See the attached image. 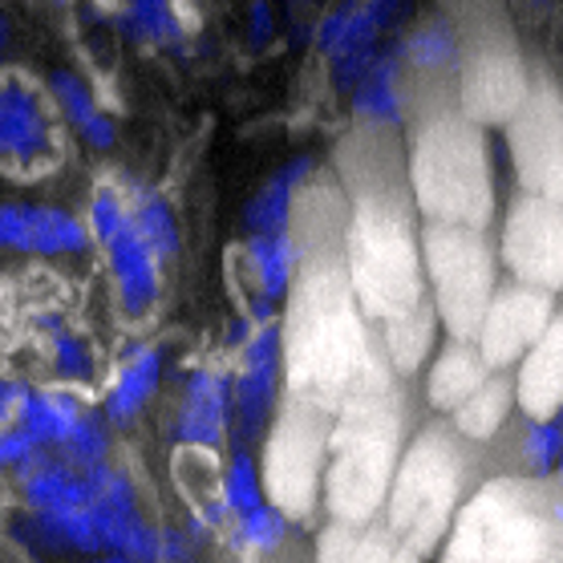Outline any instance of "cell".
<instances>
[{"instance_id":"ac0fdd59","label":"cell","mask_w":563,"mask_h":563,"mask_svg":"<svg viewBox=\"0 0 563 563\" xmlns=\"http://www.w3.org/2000/svg\"><path fill=\"white\" fill-rule=\"evenodd\" d=\"M410 13V0H341L317 21V49L324 62L382 53L389 29Z\"/></svg>"},{"instance_id":"e575fe53","label":"cell","mask_w":563,"mask_h":563,"mask_svg":"<svg viewBox=\"0 0 563 563\" xmlns=\"http://www.w3.org/2000/svg\"><path fill=\"white\" fill-rule=\"evenodd\" d=\"M284 536H288V515L280 507H272V503H264L252 515L231 519V543L244 555H268V551L280 548Z\"/></svg>"},{"instance_id":"9a60e30c","label":"cell","mask_w":563,"mask_h":563,"mask_svg":"<svg viewBox=\"0 0 563 563\" xmlns=\"http://www.w3.org/2000/svg\"><path fill=\"white\" fill-rule=\"evenodd\" d=\"M93 495V511H98V523H102L106 551H118V555H130L139 563H163V527H154L142 511L139 487L126 474V466H114V462H102L86 474Z\"/></svg>"},{"instance_id":"277c9868","label":"cell","mask_w":563,"mask_h":563,"mask_svg":"<svg viewBox=\"0 0 563 563\" xmlns=\"http://www.w3.org/2000/svg\"><path fill=\"white\" fill-rule=\"evenodd\" d=\"M401 426L406 410L397 385H382L353 397L336 410L329 471H324V511L333 523L369 527L385 511L401 462Z\"/></svg>"},{"instance_id":"cb8c5ba5","label":"cell","mask_w":563,"mask_h":563,"mask_svg":"<svg viewBox=\"0 0 563 563\" xmlns=\"http://www.w3.org/2000/svg\"><path fill=\"white\" fill-rule=\"evenodd\" d=\"M317 175V163L308 154H296L292 163H284L276 175H272L264 187H260L244 207V228L247 235H260V231H288L296 219V203H300V191L305 183Z\"/></svg>"},{"instance_id":"60d3db41","label":"cell","mask_w":563,"mask_h":563,"mask_svg":"<svg viewBox=\"0 0 563 563\" xmlns=\"http://www.w3.org/2000/svg\"><path fill=\"white\" fill-rule=\"evenodd\" d=\"M272 37H276L272 0H252V4H247V45H252V49H268Z\"/></svg>"},{"instance_id":"2e32d148","label":"cell","mask_w":563,"mask_h":563,"mask_svg":"<svg viewBox=\"0 0 563 563\" xmlns=\"http://www.w3.org/2000/svg\"><path fill=\"white\" fill-rule=\"evenodd\" d=\"M0 151H4V167L16 170V179H33L57 163L49 110L41 102V93L21 77H4V90H0Z\"/></svg>"},{"instance_id":"8992f818","label":"cell","mask_w":563,"mask_h":563,"mask_svg":"<svg viewBox=\"0 0 563 563\" xmlns=\"http://www.w3.org/2000/svg\"><path fill=\"white\" fill-rule=\"evenodd\" d=\"M466 442L454 422H430L401 450L382 523L418 555L442 551L466 495Z\"/></svg>"},{"instance_id":"ab89813d","label":"cell","mask_w":563,"mask_h":563,"mask_svg":"<svg viewBox=\"0 0 563 563\" xmlns=\"http://www.w3.org/2000/svg\"><path fill=\"white\" fill-rule=\"evenodd\" d=\"M41 454H45V446L29 434L25 426H4V434H0V462H4L9 471L21 474L25 466H33Z\"/></svg>"},{"instance_id":"44dd1931","label":"cell","mask_w":563,"mask_h":563,"mask_svg":"<svg viewBox=\"0 0 563 563\" xmlns=\"http://www.w3.org/2000/svg\"><path fill=\"white\" fill-rule=\"evenodd\" d=\"M349 106H353V118H357L361 126H377V130L406 126V118L413 110H410V86H406V69H401V49L397 45H389L373 62L369 74L353 86Z\"/></svg>"},{"instance_id":"5bb4252c","label":"cell","mask_w":563,"mask_h":563,"mask_svg":"<svg viewBox=\"0 0 563 563\" xmlns=\"http://www.w3.org/2000/svg\"><path fill=\"white\" fill-rule=\"evenodd\" d=\"M551 320H555V292L523 280H507L499 284L474 341L495 369H511L536 349V341L548 333Z\"/></svg>"},{"instance_id":"3957f363","label":"cell","mask_w":563,"mask_h":563,"mask_svg":"<svg viewBox=\"0 0 563 563\" xmlns=\"http://www.w3.org/2000/svg\"><path fill=\"white\" fill-rule=\"evenodd\" d=\"M413 203L426 223L483 228L495 219V179H490L483 122L459 106L438 102L413 106V134L406 151Z\"/></svg>"},{"instance_id":"d6a6232c","label":"cell","mask_w":563,"mask_h":563,"mask_svg":"<svg viewBox=\"0 0 563 563\" xmlns=\"http://www.w3.org/2000/svg\"><path fill=\"white\" fill-rule=\"evenodd\" d=\"M126 199H130V216L139 223L142 240L154 247V256L158 260L179 256V219H175L167 199L154 191V187H142V183L130 187Z\"/></svg>"},{"instance_id":"f35d334b","label":"cell","mask_w":563,"mask_h":563,"mask_svg":"<svg viewBox=\"0 0 563 563\" xmlns=\"http://www.w3.org/2000/svg\"><path fill=\"white\" fill-rule=\"evenodd\" d=\"M0 240L9 252L33 256V203H4L0 207Z\"/></svg>"},{"instance_id":"484cf974","label":"cell","mask_w":563,"mask_h":563,"mask_svg":"<svg viewBox=\"0 0 563 563\" xmlns=\"http://www.w3.org/2000/svg\"><path fill=\"white\" fill-rule=\"evenodd\" d=\"M247 272L256 280V292L268 296V300H288L296 284V272H300V240L296 231H260V235H247L244 244Z\"/></svg>"},{"instance_id":"4dcf8cb0","label":"cell","mask_w":563,"mask_h":563,"mask_svg":"<svg viewBox=\"0 0 563 563\" xmlns=\"http://www.w3.org/2000/svg\"><path fill=\"white\" fill-rule=\"evenodd\" d=\"M511 406H519L515 382L507 377V369H495L490 373V382L483 385V389H478V394H474L459 413H450V418H454V426H459L471 442H490V438L503 430Z\"/></svg>"},{"instance_id":"ee69618b","label":"cell","mask_w":563,"mask_h":563,"mask_svg":"<svg viewBox=\"0 0 563 563\" xmlns=\"http://www.w3.org/2000/svg\"><path fill=\"white\" fill-rule=\"evenodd\" d=\"M49 4H53V9H65V4H69V0H49Z\"/></svg>"},{"instance_id":"52a82bcc","label":"cell","mask_w":563,"mask_h":563,"mask_svg":"<svg viewBox=\"0 0 563 563\" xmlns=\"http://www.w3.org/2000/svg\"><path fill=\"white\" fill-rule=\"evenodd\" d=\"M426 280L446 336L474 341L490 300L499 292V256L483 228L426 223Z\"/></svg>"},{"instance_id":"74e56055","label":"cell","mask_w":563,"mask_h":563,"mask_svg":"<svg viewBox=\"0 0 563 563\" xmlns=\"http://www.w3.org/2000/svg\"><path fill=\"white\" fill-rule=\"evenodd\" d=\"M49 345H53V365H57L62 377H74L77 382V377H90L93 373V353L77 333H69V329L57 324L49 336Z\"/></svg>"},{"instance_id":"6da1fadb","label":"cell","mask_w":563,"mask_h":563,"mask_svg":"<svg viewBox=\"0 0 563 563\" xmlns=\"http://www.w3.org/2000/svg\"><path fill=\"white\" fill-rule=\"evenodd\" d=\"M345 223V187L312 175L296 203L292 231L300 240V272L280 320L288 397H305L333 413L397 377L349 276Z\"/></svg>"},{"instance_id":"30bf717a","label":"cell","mask_w":563,"mask_h":563,"mask_svg":"<svg viewBox=\"0 0 563 563\" xmlns=\"http://www.w3.org/2000/svg\"><path fill=\"white\" fill-rule=\"evenodd\" d=\"M90 228H93V240L106 252V264H110V276H114L122 312L134 320L146 317L154 308V300H158V264L163 260L154 256V247L142 240L122 187L102 183L90 195Z\"/></svg>"},{"instance_id":"b9f144b4","label":"cell","mask_w":563,"mask_h":563,"mask_svg":"<svg viewBox=\"0 0 563 563\" xmlns=\"http://www.w3.org/2000/svg\"><path fill=\"white\" fill-rule=\"evenodd\" d=\"M29 397H33V389H29L25 382H16V377H9V382H4V389H0V418H4V426L21 422Z\"/></svg>"},{"instance_id":"4fadbf2b","label":"cell","mask_w":563,"mask_h":563,"mask_svg":"<svg viewBox=\"0 0 563 563\" xmlns=\"http://www.w3.org/2000/svg\"><path fill=\"white\" fill-rule=\"evenodd\" d=\"M288 394L284 382V324H260L240 345L235 357V430L231 442L252 446L256 438H268L280 401Z\"/></svg>"},{"instance_id":"f1b7e54d","label":"cell","mask_w":563,"mask_h":563,"mask_svg":"<svg viewBox=\"0 0 563 563\" xmlns=\"http://www.w3.org/2000/svg\"><path fill=\"white\" fill-rule=\"evenodd\" d=\"M175 474H179V487L187 490L195 515L203 523H223L231 519L228 503H223V471H219V450L203 446H179L175 454Z\"/></svg>"},{"instance_id":"ba28073f","label":"cell","mask_w":563,"mask_h":563,"mask_svg":"<svg viewBox=\"0 0 563 563\" xmlns=\"http://www.w3.org/2000/svg\"><path fill=\"white\" fill-rule=\"evenodd\" d=\"M333 422V410L284 394L280 413L264 438V487L272 507H280L288 519H308L324 499Z\"/></svg>"},{"instance_id":"836d02e7","label":"cell","mask_w":563,"mask_h":563,"mask_svg":"<svg viewBox=\"0 0 563 563\" xmlns=\"http://www.w3.org/2000/svg\"><path fill=\"white\" fill-rule=\"evenodd\" d=\"M223 503H228L231 519L260 511L268 503L264 462L252 459V446H244V442H231L228 466H223Z\"/></svg>"},{"instance_id":"f546056e","label":"cell","mask_w":563,"mask_h":563,"mask_svg":"<svg viewBox=\"0 0 563 563\" xmlns=\"http://www.w3.org/2000/svg\"><path fill=\"white\" fill-rule=\"evenodd\" d=\"M86 413L90 410L81 406V397L69 394V389H33V397H29V406L16 426H25L45 450H62L65 438L81 426Z\"/></svg>"},{"instance_id":"d4e9b609","label":"cell","mask_w":563,"mask_h":563,"mask_svg":"<svg viewBox=\"0 0 563 563\" xmlns=\"http://www.w3.org/2000/svg\"><path fill=\"white\" fill-rule=\"evenodd\" d=\"M49 98H53V106H57V114L74 126V134L86 142L90 151H110L118 142L114 118L106 114L102 102L93 98V90L74 74V69H53Z\"/></svg>"},{"instance_id":"d590c367","label":"cell","mask_w":563,"mask_h":563,"mask_svg":"<svg viewBox=\"0 0 563 563\" xmlns=\"http://www.w3.org/2000/svg\"><path fill=\"white\" fill-rule=\"evenodd\" d=\"M110 418H98V413H86L81 418V426H77L74 434L65 438V446L57 450L69 466H77L81 474H90L93 466H102V462H110Z\"/></svg>"},{"instance_id":"7402d4cb","label":"cell","mask_w":563,"mask_h":563,"mask_svg":"<svg viewBox=\"0 0 563 563\" xmlns=\"http://www.w3.org/2000/svg\"><path fill=\"white\" fill-rule=\"evenodd\" d=\"M490 373H495V365L483 357L478 341H459V336H450L446 349L430 361V373H426V397H430V406H434L438 413H459L462 406L490 382Z\"/></svg>"},{"instance_id":"7bdbcfd3","label":"cell","mask_w":563,"mask_h":563,"mask_svg":"<svg viewBox=\"0 0 563 563\" xmlns=\"http://www.w3.org/2000/svg\"><path fill=\"white\" fill-rule=\"evenodd\" d=\"M81 563H139V560H130V555H118V551H102V555H86Z\"/></svg>"},{"instance_id":"f6af8a7d","label":"cell","mask_w":563,"mask_h":563,"mask_svg":"<svg viewBox=\"0 0 563 563\" xmlns=\"http://www.w3.org/2000/svg\"><path fill=\"white\" fill-rule=\"evenodd\" d=\"M167 563H195V560H167Z\"/></svg>"},{"instance_id":"1f68e13d","label":"cell","mask_w":563,"mask_h":563,"mask_svg":"<svg viewBox=\"0 0 563 563\" xmlns=\"http://www.w3.org/2000/svg\"><path fill=\"white\" fill-rule=\"evenodd\" d=\"M90 228L65 207L33 203V256H81L90 252Z\"/></svg>"},{"instance_id":"4316f807","label":"cell","mask_w":563,"mask_h":563,"mask_svg":"<svg viewBox=\"0 0 563 563\" xmlns=\"http://www.w3.org/2000/svg\"><path fill=\"white\" fill-rule=\"evenodd\" d=\"M114 25L122 37L151 49H183L187 41L175 0H114Z\"/></svg>"},{"instance_id":"5b68a950","label":"cell","mask_w":563,"mask_h":563,"mask_svg":"<svg viewBox=\"0 0 563 563\" xmlns=\"http://www.w3.org/2000/svg\"><path fill=\"white\" fill-rule=\"evenodd\" d=\"M438 563H563V527L548 478H490L462 503Z\"/></svg>"},{"instance_id":"ffe728a7","label":"cell","mask_w":563,"mask_h":563,"mask_svg":"<svg viewBox=\"0 0 563 563\" xmlns=\"http://www.w3.org/2000/svg\"><path fill=\"white\" fill-rule=\"evenodd\" d=\"M401 49V69H406V86L410 90H426L434 81L454 77L459 81L462 69V29L450 16H430L413 29L410 37L397 41ZM413 110V102H410Z\"/></svg>"},{"instance_id":"603a6c76","label":"cell","mask_w":563,"mask_h":563,"mask_svg":"<svg viewBox=\"0 0 563 563\" xmlns=\"http://www.w3.org/2000/svg\"><path fill=\"white\" fill-rule=\"evenodd\" d=\"M158 382H163V353L154 345L134 349L122 369L114 373V382L106 389L102 413L110 418L114 430H126V426L139 422V413L146 410L158 394Z\"/></svg>"},{"instance_id":"83f0119b","label":"cell","mask_w":563,"mask_h":563,"mask_svg":"<svg viewBox=\"0 0 563 563\" xmlns=\"http://www.w3.org/2000/svg\"><path fill=\"white\" fill-rule=\"evenodd\" d=\"M438 324H442V320H438L434 300H426V305H418L413 312H406V317H397V320H385L382 329H377V341H382L385 357H389L397 377H406V373H413L422 365L426 353L434 349Z\"/></svg>"},{"instance_id":"8fae6325","label":"cell","mask_w":563,"mask_h":563,"mask_svg":"<svg viewBox=\"0 0 563 563\" xmlns=\"http://www.w3.org/2000/svg\"><path fill=\"white\" fill-rule=\"evenodd\" d=\"M531 93V74L507 33H478V41L462 33L459 106L483 126H507Z\"/></svg>"},{"instance_id":"7a4b0ae2","label":"cell","mask_w":563,"mask_h":563,"mask_svg":"<svg viewBox=\"0 0 563 563\" xmlns=\"http://www.w3.org/2000/svg\"><path fill=\"white\" fill-rule=\"evenodd\" d=\"M394 130L365 126V146H353L341 187L349 195L345 260L373 329L434 300L426 280V247L413 216L410 167L389 142Z\"/></svg>"},{"instance_id":"7c38bea8","label":"cell","mask_w":563,"mask_h":563,"mask_svg":"<svg viewBox=\"0 0 563 563\" xmlns=\"http://www.w3.org/2000/svg\"><path fill=\"white\" fill-rule=\"evenodd\" d=\"M499 260L511 280L536 284L548 292L563 288V199L519 195L503 219Z\"/></svg>"},{"instance_id":"8d00e7d4","label":"cell","mask_w":563,"mask_h":563,"mask_svg":"<svg viewBox=\"0 0 563 563\" xmlns=\"http://www.w3.org/2000/svg\"><path fill=\"white\" fill-rule=\"evenodd\" d=\"M519 462L531 478H548V474L560 471L563 462V426L551 418V422H531L519 434Z\"/></svg>"},{"instance_id":"9c48e42d","label":"cell","mask_w":563,"mask_h":563,"mask_svg":"<svg viewBox=\"0 0 563 563\" xmlns=\"http://www.w3.org/2000/svg\"><path fill=\"white\" fill-rule=\"evenodd\" d=\"M519 191L539 199H563V86L551 74L531 77V93L507 122Z\"/></svg>"},{"instance_id":"e0dca14e","label":"cell","mask_w":563,"mask_h":563,"mask_svg":"<svg viewBox=\"0 0 563 563\" xmlns=\"http://www.w3.org/2000/svg\"><path fill=\"white\" fill-rule=\"evenodd\" d=\"M235 430V369L223 365H195L183 377L175 438L179 446L223 450Z\"/></svg>"},{"instance_id":"d6986e66","label":"cell","mask_w":563,"mask_h":563,"mask_svg":"<svg viewBox=\"0 0 563 563\" xmlns=\"http://www.w3.org/2000/svg\"><path fill=\"white\" fill-rule=\"evenodd\" d=\"M515 394L527 422H551L563 413V312H555L548 333L519 361Z\"/></svg>"}]
</instances>
